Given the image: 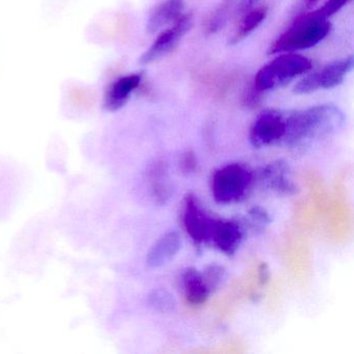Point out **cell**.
<instances>
[{"instance_id":"cell-1","label":"cell","mask_w":354,"mask_h":354,"mask_svg":"<svg viewBox=\"0 0 354 354\" xmlns=\"http://www.w3.org/2000/svg\"><path fill=\"white\" fill-rule=\"evenodd\" d=\"M286 144L299 147L337 133L345 123V115L333 104H321L304 111L286 113Z\"/></svg>"},{"instance_id":"cell-2","label":"cell","mask_w":354,"mask_h":354,"mask_svg":"<svg viewBox=\"0 0 354 354\" xmlns=\"http://www.w3.org/2000/svg\"><path fill=\"white\" fill-rule=\"evenodd\" d=\"M331 24L327 19H321L310 13L295 18L287 30L277 39L269 53H293L316 46L326 38Z\"/></svg>"},{"instance_id":"cell-3","label":"cell","mask_w":354,"mask_h":354,"mask_svg":"<svg viewBox=\"0 0 354 354\" xmlns=\"http://www.w3.org/2000/svg\"><path fill=\"white\" fill-rule=\"evenodd\" d=\"M310 59L295 53H288L263 66L254 77V86L260 92L277 90L285 86L298 76L312 70Z\"/></svg>"},{"instance_id":"cell-4","label":"cell","mask_w":354,"mask_h":354,"mask_svg":"<svg viewBox=\"0 0 354 354\" xmlns=\"http://www.w3.org/2000/svg\"><path fill=\"white\" fill-rule=\"evenodd\" d=\"M252 174L240 163H230L217 169L211 180L213 198L219 204L239 202L252 185Z\"/></svg>"},{"instance_id":"cell-5","label":"cell","mask_w":354,"mask_h":354,"mask_svg":"<svg viewBox=\"0 0 354 354\" xmlns=\"http://www.w3.org/2000/svg\"><path fill=\"white\" fill-rule=\"evenodd\" d=\"M353 57L335 61L325 66L321 71L302 78L295 86L294 93L298 95L310 94L318 90H330L339 86L348 72L353 68Z\"/></svg>"},{"instance_id":"cell-6","label":"cell","mask_w":354,"mask_h":354,"mask_svg":"<svg viewBox=\"0 0 354 354\" xmlns=\"http://www.w3.org/2000/svg\"><path fill=\"white\" fill-rule=\"evenodd\" d=\"M286 129V113L274 109L262 111L250 126V144L254 148L277 144L285 138Z\"/></svg>"},{"instance_id":"cell-7","label":"cell","mask_w":354,"mask_h":354,"mask_svg":"<svg viewBox=\"0 0 354 354\" xmlns=\"http://www.w3.org/2000/svg\"><path fill=\"white\" fill-rule=\"evenodd\" d=\"M216 223L217 219L206 212L196 196H186L184 201V227L196 243L211 241Z\"/></svg>"},{"instance_id":"cell-8","label":"cell","mask_w":354,"mask_h":354,"mask_svg":"<svg viewBox=\"0 0 354 354\" xmlns=\"http://www.w3.org/2000/svg\"><path fill=\"white\" fill-rule=\"evenodd\" d=\"M192 14H184L180 16L174 26L159 35L152 46L142 55L140 59V65H150L169 55L179 44L186 32L192 28Z\"/></svg>"},{"instance_id":"cell-9","label":"cell","mask_w":354,"mask_h":354,"mask_svg":"<svg viewBox=\"0 0 354 354\" xmlns=\"http://www.w3.org/2000/svg\"><path fill=\"white\" fill-rule=\"evenodd\" d=\"M257 0H223L221 5L211 12L204 24L207 35L216 34L225 24L252 9Z\"/></svg>"},{"instance_id":"cell-10","label":"cell","mask_w":354,"mask_h":354,"mask_svg":"<svg viewBox=\"0 0 354 354\" xmlns=\"http://www.w3.org/2000/svg\"><path fill=\"white\" fill-rule=\"evenodd\" d=\"M142 82V73L122 76L113 82L105 93L104 109L107 111L121 109L128 102L132 93L140 88Z\"/></svg>"},{"instance_id":"cell-11","label":"cell","mask_w":354,"mask_h":354,"mask_svg":"<svg viewBox=\"0 0 354 354\" xmlns=\"http://www.w3.org/2000/svg\"><path fill=\"white\" fill-rule=\"evenodd\" d=\"M182 239L179 233L169 231L161 236L147 254V265L150 268H160L171 262L181 250Z\"/></svg>"},{"instance_id":"cell-12","label":"cell","mask_w":354,"mask_h":354,"mask_svg":"<svg viewBox=\"0 0 354 354\" xmlns=\"http://www.w3.org/2000/svg\"><path fill=\"white\" fill-rule=\"evenodd\" d=\"M260 179L267 187L283 196H292L297 192V186L290 177L287 163L279 160L269 163L260 171Z\"/></svg>"},{"instance_id":"cell-13","label":"cell","mask_w":354,"mask_h":354,"mask_svg":"<svg viewBox=\"0 0 354 354\" xmlns=\"http://www.w3.org/2000/svg\"><path fill=\"white\" fill-rule=\"evenodd\" d=\"M243 232L234 221H217L211 241L227 256H233L241 245Z\"/></svg>"},{"instance_id":"cell-14","label":"cell","mask_w":354,"mask_h":354,"mask_svg":"<svg viewBox=\"0 0 354 354\" xmlns=\"http://www.w3.org/2000/svg\"><path fill=\"white\" fill-rule=\"evenodd\" d=\"M184 294L186 299L194 306L205 304L210 295L211 290L204 274L194 267L186 268L182 273Z\"/></svg>"},{"instance_id":"cell-15","label":"cell","mask_w":354,"mask_h":354,"mask_svg":"<svg viewBox=\"0 0 354 354\" xmlns=\"http://www.w3.org/2000/svg\"><path fill=\"white\" fill-rule=\"evenodd\" d=\"M183 9L184 0H165L153 11L147 24V30L150 34H154L163 26L175 22L182 15Z\"/></svg>"},{"instance_id":"cell-16","label":"cell","mask_w":354,"mask_h":354,"mask_svg":"<svg viewBox=\"0 0 354 354\" xmlns=\"http://www.w3.org/2000/svg\"><path fill=\"white\" fill-rule=\"evenodd\" d=\"M267 12H268V9L266 7H259L244 13L243 17L240 19L239 24H238L233 37L230 40V44H238L244 39L248 38L264 21L267 16Z\"/></svg>"},{"instance_id":"cell-17","label":"cell","mask_w":354,"mask_h":354,"mask_svg":"<svg viewBox=\"0 0 354 354\" xmlns=\"http://www.w3.org/2000/svg\"><path fill=\"white\" fill-rule=\"evenodd\" d=\"M165 165L162 162H156L153 165L150 169L151 187H152L153 196L159 204H165L169 198V186L165 182Z\"/></svg>"},{"instance_id":"cell-18","label":"cell","mask_w":354,"mask_h":354,"mask_svg":"<svg viewBox=\"0 0 354 354\" xmlns=\"http://www.w3.org/2000/svg\"><path fill=\"white\" fill-rule=\"evenodd\" d=\"M149 304L160 313H171L176 310V300L173 294L165 289H155L148 298Z\"/></svg>"},{"instance_id":"cell-19","label":"cell","mask_w":354,"mask_h":354,"mask_svg":"<svg viewBox=\"0 0 354 354\" xmlns=\"http://www.w3.org/2000/svg\"><path fill=\"white\" fill-rule=\"evenodd\" d=\"M350 0H327L326 3L323 7L312 12V14L316 17L321 18V19H327V18L337 13Z\"/></svg>"},{"instance_id":"cell-20","label":"cell","mask_w":354,"mask_h":354,"mask_svg":"<svg viewBox=\"0 0 354 354\" xmlns=\"http://www.w3.org/2000/svg\"><path fill=\"white\" fill-rule=\"evenodd\" d=\"M203 274H204L205 279H206L207 283H208L209 288L212 292L213 290L216 289L221 285V281L225 279V271L223 267L218 266V265H211Z\"/></svg>"},{"instance_id":"cell-21","label":"cell","mask_w":354,"mask_h":354,"mask_svg":"<svg viewBox=\"0 0 354 354\" xmlns=\"http://www.w3.org/2000/svg\"><path fill=\"white\" fill-rule=\"evenodd\" d=\"M180 167L186 175L194 173L198 169V160H196L194 152L188 151L182 156L181 161H180Z\"/></svg>"},{"instance_id":"cell-22","label":"cell","mask_w":354,"mask_h":354,"mask_svg":"<svg viewBox=\"0 0 354 354\" xmlns=\"http://www.w3.org/2000/svg\"><path fill=\"white\" fill-rule=\"evenodd\" d=\"M262 92L257 90L254 86L245 93L243 98V104L244 106L250 107V109H252V107L258 106L259 103H260L261 98H262Z\"/></svg>"},{"instance_id":"cell-23","label":"cell","mask_w":354,"mask_h":354,"mask_svg":"<svg viewBox=\"0 0 354 354\" xmlns=\"http://www.w3.org/2000/svg\"><path fill=\"white\" fill-rule=\"evenodd\" d=\"M250 215L252 221H256L258 225H268L271 221L268 213L261 207H254V208L250 209Z\"/></svg>"},{"instance_id":"cell-24","label":"cell","mask_w":354,"mask_h":354,"mask_svg":"<svg viewBox=\"0 0 354 354\" xmlns=\"http://www.w3.org/2000/svg\"><path fill=\"white\" fill-rule=\"evenodd\" d=\"M308 1V5H313V3H316L317 0H306Z\"/></svg>"}]
</instances>
